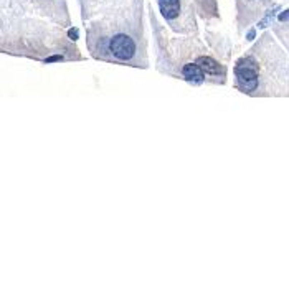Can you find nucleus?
Listing matches in <instances>:
<instances>
[{"mask_svg":"<svg viewBox=\"0 0 289 289\" xmlns=\"http://www.w3.org/2000/svg\"><path fill=\"white\" fill-rule=\"evenodd\" d=\"M258 65L253 58H243L235 67V76L238 81V86L245 93H251L258 88Z\"/></svg>","mask_w":289,"mask_h":289,"instance_id":"f257e3e1","label":"nucleus"},{"mask_svg":"<svg viewBox=\"0 0 289 289\" xmlns=\"http://www.w3.org/2000/svg\"><path fill=\"white\" fill-rule=\"evenodd\" d=\"M109 53L116 56L117 60H131L136 55V43L131 37L127 35H116L111 38V42L108 45Z\"/></svg>","mask_w":289,"mask_h":289,"instance_id":"f03ea898","label":"nucleus"},{"mask_svg":"<svg viewBox=\"0 0 289 289\" xmlns=\"http://www.w3.org/2000/svg\"><path fill=\"white\" fill-rule=\"evenodd\" d=\"M159 9L167 20H174L180 14V0H159Z\"/></svg>","mask_w":289,"mask_h":289,"instance_id":"7ed1b4c3","label":"nucleus"},{"mask_svg":"<svg viewBox=\"0 0 289 289\" xmlns=\"http://www.w3.org/2000/svg\"><path fill=\"white\" fill-rule=\"evenodd\" d=\"M182 75H183V78H185V80L190 81V83H202L203 80H205L203 70H202L197 63L185 65V67L182 68Z\"/></svg>","mask_w":289,"mask_h":289,"instance_id":"20e7f679","label":"nucleus"},{"mask_svg":"<svg viewBox=\"0 0 289 289\" xmlns=\"http://www.w3.org/2000/svg\"><path fill=\"white\" fill-rule=\"evenodd\" d=\"M195 63L199 65V67H200L203 71H207V73H212V75H218V73H221V67L213 60V58L200 56Z\"/></svg>","mask_w":289,"mask_h":289,"instance_id":"39448f33","label":"nucleus"},{"mask_svg":"<svg viewBox=\"0 0 289 289\" xmlns=\"http://www.w3.org/2000/svg\"><path fill=\"white\" fill-rule=\"evenodd\" d=\"M286 18H289V10L282 12V14L279 15V20H286Z\"/></svg>","mask_w":289,"mask_h":289,"instance_id":"423d86ee","label":"nucleus"},{"mask_svg":"<svg viewBox=\"0 0 289 289\" xmlns=\"http://www.w3.org/2000/svg\"><path fill=\"white\" fill-rule=\"evenodd\" d=\"M70 37H71V38H73V40H75V38H78V30H75V28H71V30H70Z\"/></svg>","mask_w":289,"mask_h":289,"instance_id":"0eeeda50","label":"nucleus"},{"mask_svg":"<svg viewBox=\"0 0 289 289\" xmlns=\"http://www.w3.org/2000/svg\"><path fill=\"white\" fill-rule=\"evenodd\" d=\"M56 60H61V56H51V58H48L47 61H56Z\"/></svg>","mask_w":289,"mask_h":289,"instance_id":"6e6552de","label":"nucleus"},{"mask_svg":"<svg viewBox=\"0 0 289 289\" xmlns=\"http://www.w3.org/2000/svg\"><path fill=\"white\" fill-rule=\"evenodd\" d=\"M254 38V31H249V35H248V40H253Z\"/></svg>","mask_w":289,"mask_h":289,"instance_id":"1a4fd4ad","label":"nucleus"}]
</instances>
